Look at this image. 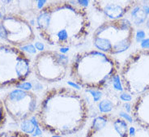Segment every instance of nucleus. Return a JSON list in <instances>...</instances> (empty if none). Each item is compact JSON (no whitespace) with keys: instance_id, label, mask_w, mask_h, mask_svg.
Segmentation results:
<instances>
[{"instance_id":"f257e3e1","label":"nucleus","mask_w":149,"mask_h":137,"mask_svg":"<svg viewBox=\"0 0 149 137\" xmlns=\"http://www.w3.org/2000/svg\"><path fill=\"white\" fill-rule=\"evenodd\" d=\"M36 26L39 35L49 45L69 48L85 41L91 21L84 7L71 1H54L39 10Z\"/></svg>"},{"instance_id":"f03ea898","label":"nucleus","mask_w":149,"mask_h":137,"mask_svg":"<svg viewBox=\"0 0 149 137\" xmlns=\"http://www.w3.org/2000/svg\"><path fill=\"white\" fill-rule=\"evenodd\" d=\"M85 98L75 89L57 87L48 89L38 103L36 119L38 126L56 136L78 132L88 119Z\"/></svg>"},{"instance_id":"7ed1b4c3","label":"nucleus","mask_w":149,"mask_h":137,"mask_svg":"<svg viewBox=\"0 0 149 137\" xmlns=\"http://www.w3.org/2000/svg\"><path fill=\"white\" fill-rule=\"evenodd\" d=\"M118 64L111 55L91 50L77 53L71 60L69 75L84 89L101 90L118 75Z\"/></svg>"},{"instance_id":"20e7f679","label":"nucleus","mask_w":149,"mask_h":137,"mask_svg":"<svg viewBox=\"0 0 149 137\" xmlns=\"http://www.w3.org/2000/svg\"><path fill=\"white\" fill-rule=\"evenodd\" d=\"M133 30L131 23L127 19L104 21L93 32V45L109 55L123 53L132 43Z\"/></svg>"},{"instance_id":"39448f33","label":"nucleus","mask_w":149,"mask_h":137,"mask_svg":"<svg viewBox=\"0 0 149 137\" xmlns=\"http://www.w3.org/2000/svg\"><path fill=\"white\" fill-rule=\"evenodd\" d=\"M32 71L31 59L22 50L0 42V89L21 85Z\"/></svg>"},{"instance_id":"423d86ee","label":"nucleus","mask_w":149,"mask_h":137,"mask_svg":"<svg viewBox=\"0 0 149 137\" xmlns=\"http://www.w3.org/2000/svg\"><path fill=\"white\" fill-rule=\"evenodd\" d=\"M70 67L69 59L57 50H41L34 58L33 71L38 80L53 84L63 80Z\"/></svg>"},{"instance_id":"0eeeda50","label":"nucleus","mask_w":149,"mask_h":137,"mask_svg":"<svg viewBox=\"0 0 149 137\" xmlns=\"http://www.w3.org/2000/svg\"><path fill=\"white\" fill-rule=\"evenodd\" d=\"M0 38L12 46L25 47L34 41L35 33L24 15L9 12L0 18Z\"/></svg>"},{"instance_id":"6e6552de","label":"nucleus","mask_w":149,"mask_h":137,"mask_svg":"<svg viewBox=\"0 0 149 137\" xmlns=\"http://www.w3.org/2000/svg\"><path fill=\"white\" fill-rule=\"evenodd\" d=\"M121 85L133 93L149 89V52L140 51L130 56L122 71Z\"/></svg>"},{"instance_id":"1a4fd4ad","label":"nucleus","mask_w":149,"mask_h":137,"mask_svg":"<svg viewBox=\"0 0 149 137\" xmlns=\"http://www.w3.org/2000/svg\"><path fill=\"white\" fill-rule=\"evenodd\" d=\"M2 101L7 115L16 122L29 119L38 106L37 95L29 89H12L5 94Z\"/></svg>"},{"instance_id":"9d476101","label":"nucleus","mask_w":149,"mask_h":137,"mask_svg":"<svg viewBox=\"0 0 149 137\" xmlns=\"http://www.w3.org/2000/svg\"><path fill=\"white\" fill-rule=\"evenodd\" d=\"M130 127L127 120L111 114L97 116L89 125L86 137H129Z\"/></svg>"},{"instance_id":"9b49d317","label":"nucleus","mask_w":149,"mask_h":137,"mask_svg":"<svg viewBox=\"0 0 149 137\" xmlns=\"http://www.w3.org/2000/svg\"><path fill=\"white\" fill-rule=\"evenodd\" d=\"M134 2L130 1H109L94 0L92 2L93 7L98 12L102 13L110 20L122 19L128 10L133 6Z\"/></svg>"},{"instance_id":"f8f14e48","label":"nucleus","mask_w":149,"mask_h":137,"mask_svg":"<svg viewBox=\"0 0 149 137\" xmlns=\"http://www.w3.org/2000/svg\"><path fill=\"white\" fill-rule=\"evenodd\" d=\"M0 137H33L25 131H6L0 132Z\"/></svg>"},{"instance_id":"ddd939ff","label":"nucleus","mask_w":149,"mask_h":137,"mask_svg":"<svg viewBox=\"0 0 149 137\" xmlns=\"http://www.w3.org/2000/svg\"><path fill=\"white\" fill-rule=\"evenodd\" d=\"M7 121V113L4 108L3 101L0 99V130L3 127Z\"/></svg>"},{"instance_id":"4468645a","label":"nucleus","mask_w":149,"mask_h":137,"mask_svg":"<svg viewBox=\"0 0 149 137\" xmlns=\"http://www.w3.org/2000/svg\"><path fill=\"white\" fill-rule=\"evenodd\" d=\"M142 46L143 48H149V40H147V41H143V44H142Z\"/></svg>"}]
</instances>
